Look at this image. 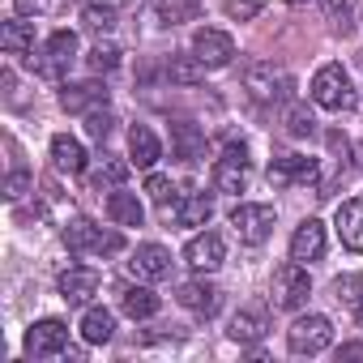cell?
Returning <instances> with one entry per match:
<instances>
[{"instance_id":"obj_1","label":"cell","mask_w":363,"mask_h":363,"mask_svg":"<svg viewBox=\"0 0 363 363\" xmlns=\"http://www.w3.org/2000/svg\"><path fill=\"white\" fill-rule=\"evenodd\" d=\"M354 86H350V73L342 65H320L316 77H312V103L325 107V111H350L354 107Z\"/></svg>"},{"instance_id":"obj_2","label":"cell","mask_w":363,"mask_h":363,"mask_svg":"<svg viewBox=\"0 0 363 363\" xmlns=\"http://www.w3.org/2000/svg\"><path fill=\"white\" fill-rule=\"evenodd\" d=\"M244 90H248L257 103H282V99H291L295 82H291V73H286L282 65H274V60H257V65L244 69Z\"/></svg>"},{"instance_id":"obj_3","label":"cell","mask_w":363,"mask_h":363,"mask_svg":"<svg viewBox=\"0 0 363 363\" xmlns=\"http://www.w3.org/2000/svg\"><path fill=\"white\" fill-rule=\"evenodd\" d=\"M65 244H69V252L116 257V252L124 248V235H120V231H103V227H94L90 218H73V223H65Z\"/></svg>"},{"instance_id":"obj_4","label":"cell","mask_w":363,"mask_h":363,"mask_svg":"<svg viewBox=\"0 0 363 363\" xmlns=\"http://www.w3.org/2000/svg\"><path fill=\"white\" fill-rule=\"evenodd\" d=\"M308 295H312V278H308V269H303L299 261H286V265L274 269V286H269L274 308H282V312H299V308L308 303Z\"/></svg>"},{"instance_id":"obj_5","label":"cell","mask_w":363,"mask_h":363,"mask_svg":"<svg viewBox=\"0 0 363 363\" xmlns=\"http://www.w3.org/2000/svg\"><path fill=\"white\" fill-rule=\"evenodd\" d=\"M231 227H235V235L244 244H265L274 235V227H278V210L265 206V201H240L231 210Z\"/></svg>"},{"instance_id":"obj_6","label":"cell","mask_w":363,"mask_h":363,"mask_svg":"<svg viewBox=\"0 0 363 363\" xmlns=\"http://www.w3.org/2000/svg\"><path fill=\"white\" fill-rule=\"evenodd\" d=\"M214 189L227 193V197H240L248 189V145L244 141H231L218 162H214Z\"/></svg>"},{"instance_id":"obj_7","label":"cell","mask_w":363,"mask_h":363,"mask_svg":"<svg viewBox=\"0 0 363 363\" xmlns=\"http://www.w3.org/2000/svg\"><path fill=\"white\" fill-rule=\"evenodd\" d=\"M329 342H333V325H329V316H320V312H308V316H299V320L286 329L291 354H320Z\"/></svg>"},{"instance_id":"obj_8","label":"cell","mask_w":363,"mask_h":363,"mask_svg":"<svg viewBox=\"0 0 363 363\" xmlns=\"http://www.w3.org/2000/svg\"><path fill=\"white\" fill-rule=\"evenodd\" d=\"M269 184L274 189H295V184H320V162L303 154H278L269 162Z\"/></svg>"},{"instance_id":"obj_9","label":"cell","mask_w":363,"mask_h":363,"mask_svg":"<svg viewBox=\"0 0 363 363\" xmlns=\"http://www.w3.org/2000/svg\"><path fill=\"white\" fill-rule=\"evenodd\" d=\"M65 350H69V325H65V320L48 316V320H35V325L26 329V354H35V359H56V354H65Z\"/></svg>"},{"instance_id":"obj_10","label":"cell","mask_w":363,"mask_h":363,"mask_svg":"<svg viewBox=\"0 0 363 363\" xmlns=\"http://www.w3.org/2000/svg\"><path fill=\"white\" fill-rule=\"evenodd\" d=\"M206 69H227L231 60H235V39L227 35V30H214V26H201L197 35H193V48H189Z\"/></svg>"},{"instance_id":"obj_11","label":"cell","mask_w":363,"mask_h":363,"mask_svg":"<svg viewBox=\"0 0 363 363\" xmlns=\"http://www.w3.org/2000/svg\"><path fill=\"white\" fill-rule=\"evenodd\" d=\"M77 60V35L73 30H56L48 43H43V56H39V73L43 77H65V69Z\"/></svg>"},{"instance_id":"obj_12","label":"cell","mask_w":363,"mask_h":363,"mask_svg":"<svg viewBox=\"0 0 363 363\" xmlns=\"http://www.w3.org/2000/svg\"><path fill=\"white\" fill-rule=\"evenodd\" d=\"M184 261H189L197 274H214V269L227 261V244H223V235H218V231H201V235H193L189 248H184Z\"/></svg>"},{"instance_id":"obj_13","label":"cell","mask_w":363,"mask_h":363,"mask_svg":"<svg viewBox=\"0 0 363 363\" xmlns=\"http://www.w3.org/2000/svg\"><path fill=\"white\" fill-rule=\"evenodd\" d=\"M56 286H60V299H65L69 308H82V303H90V295L99 291V269H90V265H69Z\"/></svg>"},{"instance_id":"obj_14","label":"cell","mask_w":363,"mask_h":363,"mask_svg":"<svg viewBox=\"0 0 363 363\" xmlns=\"http://www.w3.org/2000/svg\"><path fill=\"white\" fill-rule=\"evenodd\" d=\"M320 257H325V223L303 218V223L295 227V235H291V261L312 265V261H320Z\"/></svg>"},{"instance_id":"obj_15","label":"cell","mask_w":363,"mask_h":363,"mask_svg":"<svg viewBox=\"0 0 363 363\" xmlns=\"http://www.w3.org/2000/svg\"><path fill=\"white\" fill-rule=\"evenodd\" d=\"M128 269H133V278H141V282H158V278L171 274V252H167L162 244H137Z\"/></svg>"},{"instance_id":"obj_16","label":"cell","mask_w":363,"mask_h":363,"mask_svg":"<svg viewBox=\"0 0 363 363\" xmlns=\"http://www.w3.org/2000/svg\"><path fill=\"white\" fill-rule=\"evenodd\" d=\"M171 158L179 162H201L206 158V133L189 120H175L171 124Z\"/></svg>"},{"instance_id":"obj_17","label":"cell","mask_w":363,"mask_h":363,"mask_svg":"<svg viewBox=\"0 0 363 363\" xmlns=\"http://www.w3.org/2000/svg\"><path fill=\"white\" fill-rule=\"evenodd\" d=\"M175 299L184 303L193 316H206V320L223 308V291H218V286H210V282H201V278H197V282H184V286L175 291Z\"/></svg>"},{"instance_id":"obj_18","label":"cell","mask_w":363,"mask_h":363,"mask_svg":"<svg viewBox=\"0 0 363 363\" xmlns=\"http://www.w3.org/2000/svg\"><path fill=\"white\" fill-rule=\"evenodd\" d=\"M107 86L103 82H77V86H65L60 90V107L82 116V111H94V107H107Z\"/></svg>"},{"instance_id":"obj_19","label":"cell","mask_w":363,"mask_h":363,"mask_svg":"<svg viewBox=\"0 0 363 363\" xmlns=\"http://www.w3.org/2000/svg\"><path fill=\"white\" fill-rule=\"evenodd\" d=\"M333 227H337V240H342L350 252H363V197L342 201V206H337Z\"/></svg>"},{"instance_id":"obj_20","label":"cell","mask_w":363,"mask_h":363,"mask_svg":"<svg viewBox=\"0 0 363 363\" xmlns=\"http://www.w3.org/2000/svg\"><path fill=\"white\" fill-rule=\"evenodd\" d=\"M179 223V227H206L210 218H214V197L210 193H189V197H179L175 201V210L167 214V223Z\"/></svg>"},{"instance_id":"obj_21","label":"cell","mask_w":363,"mask_h":363,"mask_svg":"<svg viewBox=\"0 0 363 363\" xmlns=\"http://www.w3.org/2000/svg\"><path fill=\"white\" fill-rule=\"evenodd\" d=\"M227 333H231V342H240V346H257V342L269 333V316H265V308H244V312H235Z\"/></svg>"},{"instance_id":"obj_22","label":"cell","mask_w":363,"mask_h":363,"mask_svg":"<svg viewBox=\"0 0 363 363\" xmlns=\"http://www.w3.org/2000/svg\"><path fill=\"white\" fill-rule=\"evenodd\" d=\"M162 158V145H158V137L145 128V124H133L128 128V162L133 167H141V171H154V162Z\"/></svg>"},{"instance_id":"obj_23","label":"cell","mask_w":363,"mask_h":363,"mask_svg":"<svg viewBox=\"0 0 363 363\" xmlns=\"http://www.w3.org/2000/svg\"><path fill=\"white\" fill-rule=\"evenodd\" d=\"M52 162L56 171H69V175H82L86 171V145L69 133H56L52 137Z\"/></svg>"},{"instance_id":"obj_24","label":"cell","mask_w":363,"mask_h":363,"mask_svg":"<svg viewBox=\"0 0 363 363\" xmlns=\"http://www.w3.org/2000/svg\"><path fill=\"white\" fill-rule=\"evenodd\" d=\"M107 218H111L116 227H141L145 210H141L137 193H124V189H116V193L107 197Z\"/></svg>"},{"instance_id":"obj_25","label":"cell","mask_w":363,"mask_h":363,"mask_svg":"<svg viewBox=\"0 0 363 363\" xmlns=\"http://www.w3.org/2000/svg\"><path fill=\"white\" fill-rule=\"evenodd\" d=\"M0 48H5L9 56H26V52H35V26L22 22V18L5 22V26H0Z\"/></svg>"},{"instance_id":"obj_26","label":"cell","mask_w":363,"mask_h":363,"mask_svg":"<svg viewBox=\"0 0 363 363\" xmlns=\"http://www.w3.org/2000/svg\"><path fill=\"white\" fill-rule=\"evenodd\" d=\"M111 333H116V312H107V308H90V312L82 316V337H86L90 346L111 342Z\"/></svg>"},{"instance_id":"obj_27","label":"cell","mask_w":363,"mask_h":363,"mask_svg":"<svg viewBox=\"0 0 363 363\" xmlns=\"http://www.w3.org/2000/svg\"><path fill=\"white\" fill-rule=\"evenodd\" d=\"M167 73H171V82H175V86H201V82H206V65H201L193 52H179V56H171Z\"/></svg>"},{"instance_id":"obj_28","label":"cell","mask_w":363,"mask_h":363,"mask_svg":"<svg viewBox=\"0 0 363 363\" xmlns=\"http://www.w3.org/2000/svg\"><path fill=\"white\" fill-rule=\"evenodd\" d=\"M120 308H124V316L145 320V316H154V312H158V295H154L150 286H128V291L120 295Z\"/></svg>"},{"instance_id":"obj_29","label":"cell","mask_w":363,"mask_h":363,"mask_svg":"<svg viewBox=\"0 0 363 363\" xmlns=\"http://www.w3.org/2000/svg\"><path fill=\"white\" fill-rule=\"evenodd\" d=\"M145 193H150V197L158 201V210H162V218H167V214L175 210V184H171V179H167V175H158V171H150V175H145Z\"/></svg>"},{"instance_id":"obj_30","label":"cell","mask_w":363,"mask_h":363,"mask_svg":"<svg viewBox=\"0 0 363 363\" xmlns=\"http://www.w3.org/2000/svg\"><path fill=\"white\" fill-rule=\"evenodd\" d=\"M354 5L350 0H325V22H329V30L333 35H350L354 30Z\"/></svg>"},{"instance_id":"obj_31","label":"cell","mask_w":363,"mask_h":363,"mask_svg":"<svg viewBox=\"0 0 363 363\" xmlns=\"http://www.w3.org/2000/svg\"><path fill=\"white\" fill-rule=\"evenodd\" d=\"M158 18H162V26H179V22H197V18H201V5H197V0H184V5H175V0H171V5H167V0H162V5H158Z\"/></svg>"},{"instance_id":"obj_32","label":"cell","mask_w":363,"mask_h":363,"mask_svg":"<svg viewBox=\"0 0 363 363\" xmlns=\"http://www.w3.org/2000/svg\"><path fill=\"white\" fill-rule=\"evenodd\" d=\"M124 179H128V162H124V158H107V162L90 175V184H94V189H107V184H111V189H120Z\"/></svg>"},{"instance_id":"obj_33","label":"cell","mask_w":363,"mask_h":363,"mask_svg":"<svg viewBox=\"0 0 363 363\" xmlns=\"http://www.w3.org/2000/svg\"><path fill=\"white\" fill-rule=\"evenodd\" d=\"M82 22H86V30L107 35V30H116V9H111V5H86Z\"/></svg>"},{"instance_id":"obj_34","label":"cell","mask_w":363,"mask_h":363,"mask_svg":"<svg viewBox=\"0 0 363 363\" xmlns=\"http://www.w3.org/2000/svg\"><path fill=\"white\" fill-rule=\"evenodd\" d=\"M286 133H291V137H312V133H316V116L308 111V103H295V107L286 111Z\"/></svg>"},{"instance_id":"obj_35","label":"cell","mask_w":363,"mask_h":363,"mask_svg":"<svg viewBox=\"0 0 363 363\" xmlns=\"http://www.w3.org/2000/svg\"><path fill=\"white\" fill-rule=\"evenodd\" d=\"M333 299L354 308V303L363 299V274H342V278H333Z\"/></svg>"},{"instance_id":"obj_36","label":"cell","mask_w":363,"mask_h":363,"mask_svg":"<svg viewBox=\"0 0 363 363\" xmlns=\"http://www.w3.org/2000/svg\"><path fill=\"white\" fill-rule=\"evenodd\" d=\"M86 60H90V69H94V73H111V69L120 65V48L99 39V43L90 48V56H86Z\"/></svg>"},{"instance_id":"obj_37","label":"cell","mask_w":363,"mask_h":363,"mask_svg":"<svg viewBox=\"0 0 363 363\" xmlns=\"http://www.w3.org/2000/svg\"><path fill=\"white\" fill-rule=\"evenodd\" d=\"M223 9L231 22H252L261 13V0H223Z\"/></svg>"},{"instance_id":"obj_38","label":"cell","mask_w":363,"mask_h":363,"mask_svg":"<svg viewBox=\"0 0 363 363\" xmlns=\"http://www.w3.org/2000/svg\"><path fill=\"white\" fill-rule=\"evenodd\" d=\"M111 124H116V120H111L107 111H90V120H86V133H90L94 141H107V137H111Z\"/></svg>"},{"instance_id":"obj_39","label":"cell","mask_w":363,"mask_h":363,"mask_svg":"<svg viewBox=\"0 0 363 363\" xmlns=\"http://www.w3.org/2000/svg\"><path fill=\"white\" fill-rule=\"evenodd\" d=\"M26 189H30V175H26V171H13V175H9V184H5V197H9V201H22Z\"/></svg>"},{"instance_id":"obj_40","label":"cell","mask_w":363,"mask_h":363,"mask_svg":"<svg viewBox=\"0 0 363 363\" xmlns=\"http://www.w3.org/2000/svg\"><path fill=\"white\" fill-rule=\"evenodd\" d=\"M13 9H18V18H30V13H48L52 0H13Z\"/></svg>"},{"instance_id":"obj_41","label":"cell","mask_w":363,"mask_h":363,"mask_svg":"<svg viewBox=\"0 0 363 363\" xmlns=\"http://www.w3.org/2000/svg\"><path fill=\"white\" fill-rule=\"evenodd\" d=\"M337 359H363V342H346V346H337Z\"/></svg>"},{"instance_id":"obj_42","label":"cell","mask_w":363,"mask_h":363,"mask_svg":"<svg viewBox=\"0 0 363 363\" xmlns=\"http://www.w3.org/2000/svg\"><path fill=\"white\" fill-rule=\"evenodd\" d=\"M354 320H359V325H363V299H359V303H354Z\"/></svg>"},{"instance_id":"obj_43","label":"cell","mask_w":363,"mask_h":363,"mask_svg":"<svg viewBox=\"0 0 363 363\" xmlns=\"http://www.w3.org/2000/svg\"><path fill=\"white\" fill-rule=\"evenodd\" d=\"M286 5H295V9H299V5H308V0H286Z\"/></svg>"}]
</instances>
